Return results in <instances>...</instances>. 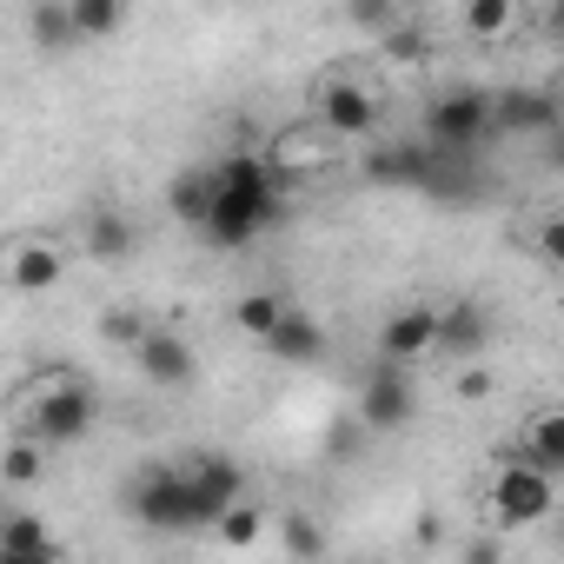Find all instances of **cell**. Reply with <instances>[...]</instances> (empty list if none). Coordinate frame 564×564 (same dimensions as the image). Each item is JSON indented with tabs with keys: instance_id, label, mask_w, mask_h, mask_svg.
Wrapping results in <instances>:
<instances>
[{
	"instance_id": "obj_8",
	"label": "cell",
	"mask_w": 564,
	"mask_h": 564,
	"mask_svg": "<svg viewBox=\"0 0 564 564\" xmlns=\"http://www.w3.org/2000/svg\"><path fill=\"white\" fill-rule=\"evenodd\" d=\"M67 279V252L47 232H14L0 239V286L8 293H54Z\"/></svg>"
},
{
	"instance_id": "obj_19",
	"label": "cell",
	"mask_w": 564,
	"mask_h": 564,
	"mask_svg": "<svg viewBox=\"0 0 564 564\" xmlns=\"http://www.w3.org/2000/svg\"><path fill=\"white\" fill-rule=\"evenodd\" d=\"M166 213H173L186 232H199L206 213H213V166H180V173L166 180Z\"/></svg>"
},
{
	"instance_id": "obj_11",
	"label": "cell",
	"mask_w": 564,
	"mask_h": 564,
	"mask_svg": "<svg viewBox=\"0 0 564 564\" xmlns=\"http://www.w3.org/2000/svg\"><path fill=\"white\" fill-rule=\"evenodd\" d=\"M564 127V107L551 87H498L491 94V133H557Z\"/></svg>"
},
{
	"instance_id": "obj_4",
	"label": "cell",
	"mask_w": 564,
	"mask_h": 564,
	"mask_svg": "<svg viewBox=\"0 0 564 564\" xmlns=\"http://www.w3.org/2000/svg\"><path fill=\"white\" fill-rule=\"evenodd\" d=\"M379 113H386V94L352 61H339V67H326L313 80V127L326 140H366L379 127Z\"/></svg>"
},
{
	"instance_id": "obj_32",
	"label": "cell",
	"mask_w": 564,
	"mask_h": 564,
	"mask_svg": "<svg viewBox=\"0 0 564 564\" xmlns=\"http://www.w3.org/2000/svg\"><path fill=\"white\" fill-rule=\"evenodd\" d=\"M366 438H372V432H366L359 419H333V432H326V452H333V458H359V452H366Z\"/></svg>"
},
{
	"instance_id": "obj_34",
	"label": "cell",
	"mask_w": 564,
	"mask_h": 564,
	"mask_svg": "<svg viewBox=\"0 0 564 564\" xmlns=\"http://www.w3.org/2000/svg\"><path fill=\"white\" fill-rule=\"evenodd\" d=\"M452 386H458V399H471V405H485V399L498 392V379H491L485 366H458V372H452Z\"/></svg>"
},
{
	"instance_id": "obj_18",
	"label": "cell",
	"mask_w": 564,
	"mask_h": 564,
	"mask_svg": "<svg viewBox=\"0 0 564 564\" xmlns=\"http://www.w3.org/2000/svg\"><path fill=\"white\" fill-rule=\"evenodd\" d=\"M80 246H87V259L120 265V259L140 246V232H133V219H127L120 206H87V219H80Z\"/></svg>"
},
{
	"instance_id": "obj_33",
	"label": "cell",
	"mask_w": 564,
	"mask_h": 564,
	"mask_svg": "<svg viewBox=\"0 0 564 564\" xmlns=\"http://www.w3.org/2000/svg\"><path fill=\"white\" fill-rule=\"evenodd\" d=\"M458 564H505V538H498V531H471V538H458Z\"/></svg>"
},
{
	"instance_id": "obj_10",
	"label": "cell",
	"mask_w": 564,
	"mask_h": 564,
	"mask_svg": "<svg viewBox=\"0 0 564 564\" xmlns=\"http://www.w3.org/2000/svg\"><path fill=\"white\" fill-rule=\"evenodd\" d=\"M180 478H186V491H193V505H199L206 531L219 524V511H226V505H239V498H246V471H239V458H232V452H186V458H180Z\"/></svg>"
},
{
	"instance_id": "obj_27",
	"label": "cell",
	"mask_w": 564,
	"mask_h": 564,
	"mask_svg": "<svg viewBox=\"0 0 564 564\" xmlns=\"http://www.w3.org/2000/svg\"><path fill=\"white\" fill-rule=\"evenodd\" d=\"M47 478V452L28 445V438H8V452H0V485H41Z\"/></svg>"
},
{
	"instance_id": "obj_22",
	"label": "cell",
	"mask_w": 564,
	"mask_h": 564,
	"mask_svg": "<svg viewBox=\"0 0 564 564\" xmlns=\"http://www.w3.org/2000/svg\"><path fill=\"white\" fill-rule=\"evenodd\" d=\"M279 551H286L293 564H319L326 557V524L313 511H286L279 518Z\"/></svg>"
},
{
	"instance_id": "obj_5",
	"label": "cell",
	"mask_w": 564,
	"mask_h": 564,
	"mask_svg": "<svg viewBox=\"0 0 564 564\" xmlns=\"http://www.w3.org/2000/svg\"><path fill=\"white\" fill-rule=\"evenodd\" d=\"M491 140V87H445L425 107V147L432 153H478Z\"/></svg>"
},
{
	"instance_id": "obj_15",
	"label": "cell",
	"mask_w": 564,
	"mask_h": 564,
	"mask_svg": "<svg viewBox=\"0 0 564 564\" xmlns=\"http://www.w3.org/2000/svg\"><path fill=\"white\" fill-rule=\"evenodd\" d=\"M491 346V319L478 300H452L438 306V333H432V352H445L452 366H478V352Z\"/></svg>"
},
{
	"instance_id": "obj_30",
	"label": "cell",
	"mask_w": 564,
	"mask_h": 564,
	"mask_svg": "<svg viewBox=\"0 0 564 564\" xmlns=\"http://www.w3.org/2000/svg\"><path fill=\"white\" fill-rule=\"evenodd\" d=\"M405 14L399 8H386V0H359V8H346V28H359V34H386V28H399Z\"/></svg>"
},
{
	"instance_id": "obj_7",
	"label": "cell",
	"mask_w": 564,
	"mask_h": 564,
	"mask_svg": "<svg viewBox=\"0 0 564 564\" xmlns=\"http://www.w3.org/2000/svg\"><path fill=\"white\" fill-rule=\"evenodd\" d=\"M352 419H359L366 432H405V425L419 419V379H412V366H386V359H379V366L359 379Z\"/></svg>"
},
{
	"instance_id": "obj_31",
	"label": "cell",
	"mask_w": 564,
	"mask_h": 564,
	"mask_svg": "<svg viewBox=\"0 0 564 564\" xmlns=\"http://www.w3.org/2000/svg\"><path fill=\"white\" fill-rule=\"evenodd\" d=\"M531 246H538V259H544V265H557V259H564V213H538Z\"/></svg>"
},
{
	"instance_id": "obj_29",
	"label": "cell",
	"mask_w": 564,
	"mask_h": 564,
	"mask_svg": "<svg viewBox=\"0 0 564 564\" xmlns=\"http://www.w3.org/2000/svg\"><path fill=\"white\" fill-rule=\"evenodd\" d=\"M54 538H47V518H34V511H8V531H0V551H47Z\"/></svg>"
},
{
	"instance_id": "obj_23",
	"label": "cell",
	"mask_w": 564,
	"mask_h": 564,
	"mask_svg": "<svg viewBox=\"0 0 564 564\" xmlns=\"http://www.w3.org/2000/svg\"><path fill=\"white\" fill-rule=\"evenodd\" d=\"M67 21H74V41H107L127 28V8L120 0H67Z\"/></svg>"
},
{
	"instance_id": "obj_20",
	"label": "cell",
	"mask_w": 564,
	"mask_h": 564,
	"mask_svg": "<svg viewBox=\"0 0 564 564\" xmlns=\"http://www.w3.org/2000/svg\"><path fill=\"white\" fill-rule=\"evenodd\" d=\"M28 41L34 54H74V21H67V0H34L28 8Z\"/></svg>"
},
{
	"instance_id": "obj_14",
	"label": "cell",
	"mask_w": 564,
	"mask_h": 564,
	"mask_svg": "<svg viewBox=\"0 0 564 564\" xmlns=\"http://www.w3.org/2000/svg\"><path fill=\"white\" fill-rule=\"evenodd\" d=\"M333 147H339V140H326L319 127H286V133H272L265 173H272L279 186H286V180H313V173L333 166Z\"/></svg>"
},
{
	"instance_id": "obj_36",
	"label": "cell",
	"mask_w": 564,
	"mask_h": 564,
	"mask_svg": "<svg viewBox=\"0 0 564 564\" xmlns=\"http://www.w3.org/2000/svg\"><path fill=\"white\" fill-rule=\"evenodd\" d=\"M0 531H8V511H0Z\"/></svg>"
},
{
	"instance_id": "obj_6",
	"label": "cell",
	"mask_w": 564,
	"mask_h": 564,
	"mask_svg": "<svg viewBox=\"0 0 564 564\" xmlns=\"http://www.w3.org/2000/svg\"><path fill=\"white\" fill-rule=\"evenodd\" d=\"M485 505H491V531H531V524H544L557 511V478H538L531 465H511L505 458L491 471Z\"/></svg>"
},
{
	"instance_id": "obj_12",
	"label": "cell",
	"mask_w": 564,
	"mask_h": 564,
	"mask_svg": "<svg viewBox=\"0 0 564 564\" xmlns=\"http://www.w3.org/2000/svg\"><path fill=\"white\" fill-rule=\"evenodd\" d=\"M432 333H438V306L405 300V306H392L386 326H379V359H386V366H419V359L432 352Z\"/></svg>"
},
{
	"instance_id": "obj_1",
	"label": "cell",
	"mask_w": 564,
	"mask_h": 564,
	"mask_svg": "<svg viewBox=\"0 0 564 564\" xmlns=\"http://www.w3.org/2000/svg\"><path fill=\"white\" fill-rule=\"evenodd\" d=\"M279 219H286V186L265 173V160L259 153H226L213 166V213H206L199 239L213 252H246Z\"/></svg>"
},
{
	"instance_id": "obj_28",
	"label": "cell",
	"mask_w": 564,
	"mask_h": 564,
	"mask_svg": "<svg viewBox=\"0 0 564 564\" xmlns=\"http://www.w3.org/2000/svg\"><path fill=\"white\" fill-rule=\"evenodd\" d=\"M147 326H153V319H147L140 306H107V313H100V339H107V346H127V352L147 339Z\"/></svg>"
},
{
	"instance_id": "obj_9",
	"label": "cell",
	"mask_w": 564,
	"mask_h": 564,
	"mask_svg": "<svg viewBox=\"0 0 564 564\" xmlns=\"http://www.w3.org/2000/svg\"><path fill=\"white\" fill-rule=\"evenodd\" d=\"M133 366H140V379L147 386H160V392H186V386H199V352H193V339L186 333H173V326H147V339L133 346Z\"/></svg>"
},
{
	"instance_id": "obj_3",
	"label": "cell",
	"mask_w": 564,
	"mask_h": 564,
	"mask_svg": "<svg viewBox=\"0 0 564 564\" xmlns=\"http://www.w3.org/2000/svg\"><path fill=\"white\" fill-rule=\"evenodd\" d=\"M120 511H127L140 531H160V538L206 531V518H199V505H193L180 465H166V458H147V465H133V471L120 478Z\"/></svg>"
},
{
	"instance_id": "obj_17",
	"label": "cell",
	"mask_w": 564,
	"mask_h": 564,
	"mask_svg": "<svg viewBox=\"0 0 564 564\" xmlns=\"http://www.w3.org/2000/svg\"><path fill=\"white\" fill-rule=\"evenodd\" d=\"M359 173H366V180H379V186H425V173H432V147H425V140L372 147V153L359 160Z\"/></svg>"
},
{
	"instance_id": "obj_2",
	"label": "cell",
	"mask_w": 564,
	"mask_h": 564,
	"mask_svg": "<svg viewBox=\"0 0 564 564\" xmlns=\"http://www.w3.org/2000/svg\"><path fill=\"white\" fill-rule=\"evenodd\" d=\"M94 425H100V392L74 366H41V379L14 392V438H28L41 452H67Z\"/></svg>"
},
{
	"instance_id": "obj_16",
	"label": "cell",
	"mask_w": 564,
	"mask_h": 564,
	"mask_svg": "<svg viewBox=\"0 0 564 564\" xmlns=\"http://www.w3.org/2000/svg\"><path fill=\"white\" fill-rule=\"evenodd\" d=\"M511 465H531L538 478H557L564 471V412L557 405H538L524 419V438L511 445Z\"/></svg>"
},
{
	"instance_id": "obj_13",
	"label": "cell",
	"mask_w": 564,
	"mask_h": 564,
	"mask_svg": "<svg viewBox=\"0 0 564 564\" xmlns=\"http://www.w3.org/2000/svg\"><path fill=\"white\" fill-rule=\"evenodd\" d=\"M265 352L279 359V366H319L326 352H333V333H326V319L319 313H306V306H286L279 313V326L265 333Z\"/></svg>"
},
{
	"instance_id": "obj_21",
	"label": "cell",
	"mask_w": 564,
	"mask_h": 564,
	"mask_svg": "<svg viewBox=\"0 0 564 564\" xmlns=\"http://www.w3.org/2000/svg\"><path fill=\"white\" fill-rule=\"evenodd\" d=\"M265 524H272V518H265V505H252V498H239V505H226V511H219V524H213V538H219L226 551H252V544L265 538Z\"/></svg>"
},
{
	"instance_id": "obj_24",
	"label": "cell",
	"mask_w": 564,
	"mask_h": 564,
	"mask_svg": "<svg viewBox=\"0 0 564 564\" xmlns=\"http://www.w3.org/2000/svg\"><path fill=\"white\" fill-rule=\"evenodd\" d=\"M458 28H465L471 41H505V34L518 28V0H471V8L458 14Z\"/></svg>"
},
{
	"instance_id": "obj_25",
	"label": "cell",
	"mask_w": 564,
	"mask_h": 564,
	"mask_svg": "<svg viewBox=\"0 0 564 564\" xmlns=\"http://www.w3.org/2000/svg\"><path fill=\"white\" fill-rule=\"evenodd\" d=\"M379 54H386L392 67H425V61H432V34H425L419 21H399V28L379 34Z\"/></svg>"
},
{
	"instance_id": "obj_35",
	"label": "cell",
	"mask_w": 564,
	"mask_h": 564,
	"mask_svg": "<svg viewBox=\"0 0 564 564\" xmlns=\"http://www.w3.org/2000/svg\"><path fill=\"white\" fill-rule=\"evenodd\" d=\"M0 564H61V544H47V551H0Z\"/></svg>"
},
{
	"instance_id": "obj_26",
	"label": "cell",
	"mask_w": 564,
	"mask_h": 564,
	"mask_svg": "<svg viewBox=\"0 0 564 564\" xmlns=\"http://www.w3.org/2000/svg\"><path fill=\"white\" fill-rule=\"evenodd\" d=\"M279 313H286V300H279V293H239L232 326H239L246 339H259V346H265V333L279 326Z\"/></svg>"
}]
</instances>
